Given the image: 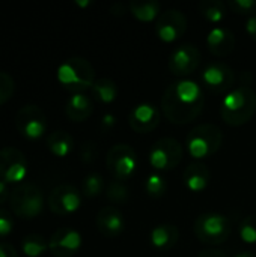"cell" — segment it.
<instances>
[{"instance_id": "obj_1", "label": "cell", "mask_w": 256, "mask_h": 257, "mask_svg": "<svg viewBox=\"0 0 256 257\" xmlns=\"http://www.w3.org/2000/svg\"><path fill=\"white\" fill-rule=\"evenodd\" d=\"M205 93L193 80H178L169 84L161 96V110L167 120L186 125L195 120L204 110Z\"/></svg>"}, {"instance_id": "obj_2", "label": "cell", "mask_w": 256, "mask_h": 257, "mask_svg": "<svg viewBox=\"0 0 256 257\" xmlns=\"http://www.w3.org/2000/svg\"><path fill=\"white\" fill-rule=\"evenodd\" d=\"M256 113V92L249 86H240L231 90L220 104L222 119L231 126L247 123Z\"/></svg>"}, {"instance_id": "obj_3", "label": "cell", "mask_w": 256, "mask_h": 257, "mask_svg": "<svg viewBox=\"0 0 256 257\" xmlns=\"http://www.w3.org/2000/svg\"><path fill=\"white\" fill-rule=\"evenodd\" d=\"M57 81L72 95L83 93L95 83V69L84 57H69L59 65Z\"/></svg>"}, {"instance_id": "obj_4", "label": "cell", "mask_w": 256, "mask_h": 257, "mask_svg": "<svg viewBox=\"0 0 256 257\" xmlns=\"http://www.w3.org/2000/svg\"><path fill=\"white\" fill-rule=\"evenodd\" d=\"M223 143V133L214 123H201L195 126L186 139V146L190 157L204 160L214 155Z\"/></svg>"}, {"instance_id": "obj_5", "label": "cell", "mask_w": 256, "mask_h": 257, "mask_svg": "<svg viewBox=\"0 0 256 257\" xmlns=\"http://www.w3.org/2000/svg\"><path fill=\"white\" fill-rule=\"evenodd\" d=\"M11 211L21 220H33L44 211V196L38 185L26 182L17 185L9 197Z\"/></svg>"}, {"instance_id": "obj_6", "label": "cell", "mask_w": 256, "mask_h": 257, "mask_svg": "<svg viewBox=\"0 0 256 257\" xmlns=\"http://www.w3.org/2000/svg\"><path fill=\"white\" fill-rule=\"evenodd\" d=\"M193 232L202 244L220 245L228 241L232 233V224L228 217L216 212L201 214L195 224Z\"/></svg>"}, {"instance_id": "obj_7", "label": "cell", "mask_w": 256, "mask_h": 257, "mask_svg": "<svg viewBox=\"0 0 256 257\" xmlns=\"http://www.w3.org/2000/svg\"><path fill=\"white\" fill-rule=\"evenodd\" d=\"M106 166L113 179L125 182L133 178L137 170V154L128 145H115L107 152Z\"/></svg>"}, {"instance_id": "obj_8", "label": "cell", "mask_w": 256, "mask_h": 257, "mask_svg": "<svg viewBox=\"0 0 256 257\" xmlns=\"http://www.w3.org/2000/svg\"><path fill=\"white\" fill-rule=\"evenodd\" d=\"M183 146L172 137L157 140L149 151V164L158 172H169L178 167L183 160Z\"/></svg>"}, {"instance_id": "obj_9", "label": "cell", "mask_w": 256, "mask_h": 257, "mask_svg": "<svg viewBox=\"0 0 256 257\" xmlns=\"http://www.w3.org/2000/svg\"><path fill=\"white\" fill-rule=\"evenodd\" d=\"M15 128L27 140H39L47 131V117L35 104L23 105L15 114Z\"/></svg>"}, {"instance_id": "obj_10", "label": "cell", "mask_w": 256, "mask_h": 257, "mask_svg": "<svg viewBox=\"0 0 256 257\" xmlns=\"http://www.w3.org/2000/svg\"><path fill=\"white\" fill-rule=\"evenodd\" d=\"M29 163L26 155L12 146L0 149V179L6 184H18L26 179Z\"/></svg>"}, {"instance_id": "obj_11", "label": "cell", "mask_w": 256, "mask_h": 257, "mask_svg": "<svg viewBox=\"0 0 256 257\" xmlns=\"http://www.w3.org/2000/svg\"><path fill=\"white\" fill-rule=\"evenodd\" d=\"M47 205L50 211L56 215H71L77 212L81 206V193L69 184L57 185L48 194Z\"/></svg>"}, {"instance_id": "obj_12", "label": "cell", "mask_w": 256, "mask_h": 257, "mask_svg": "<svg viewBox=\"0 0 256 257\" xmlns=\"http://www.w3.org/2000/svg\"><path fill=\"white\" fill-rule=\"evenodd\" d=\"M202 84L214 93H223L234 87L235 83V72L234 69L222 62H211L208 63L202 74H201Z\"/></svg>"}, {"instance_id": "obj_13", "label": "cell", "mask_w": 256, "mask_h": 257, "mask_svg": "<svg viewBox=\"0 0 256 257\" xmlns=\"http://www.w3.org/2000/svg\"><path fill=\"white\" fill-rule=\"evenodd\" d=\"M201 51L195 44H181L169 56V71L177 77L190 75L201 65Z\"/></svg>"}, {"instance_id": "obj_14", "label": "cell", "mask_w": 256, "mask_h": 257, "mask_svg": "<svg viewBox=\"0 0 256 257\" xmlns=\"http://www.w3.org/2000/svg\"><path fill=\"white\" fill-rule=\"evenodd\" d=\"M154 29L163 42H175L187 30V17L178 9H167L157 18Z\"/></svg>"}, {"instance_id": "obj_15", "label": "cell", "mask_w": 256, "mask_h": 257, "mask_svg": "<svg viewBox=\"0 0 256 257\" xmlns=\"http://www.w3.org/2000/svg\"><path fill=\"white\" fill-rule=\"evenodd\" d=\"M80 248L81 235L71 227H60L48 241V250L54 257H72L78 253Z\"/></svg>"}, {"instance_id": "obj_16", "label": "cell", "mask_w": 256, "mask_h": 257, "mask_svg": "<svg viewBox=\"0 0 256 257\" xmlns=\"http://www.w3.org/2000/svg\"><path fill=\"white\" fill-rule=\"evenodd\" d=\"M160 110L149 102H142L136 105L128 114L130 128L139 134H146L154 131L160 125Z\"/></svg>"}, {"instance_id": "obj_17", "label": "cell", "mask_w": 256, "mask_h": 257, "mask_svg": "<svg viewBox=\"0 0 256 257\" xmlns=\"http://www.w3.org/2000/svg\"><path fill=\"white\" fill-rule=\"evenodd\" d=\"M97 229L104 238H116L125 229V220L121 211L113 206H104L97 214Z\"/></svg>"}, {"instance_id": "obj_18", "label": "cell", "mask_w": 256, "mask_h": 257, "mask_svg": "<svg viewBox=\"0 0 256 257\" xmlns=\"http://www.w3.org/2000/svg\"><path fill=\"white\" fill-rule=\"evenodd\" d=\"M207 47L211 54L226 57L235 48V35L228 27H214L207 35Z\"/></svg>"}, {"instance_id": "obj_19", "label": "cell", "mask_w": 256, "mask_h": 257, "mask_svg": "<svg viewBox=\"0 0 256 257\" xmlns=\"http://www.w3.org/2000/svg\"><path fill=\"white\" fill-rule=\"evenodd\" d=\"M210 170L204 163H192L183 173V182L192 193H202L210 184Z\"/></svg>"}, {"instance_id": "obj_20", "label": "cell", "mask_w": 256, "mask_h": 257, "mask_svg": "<svg viewBox=\"0 0 256 257\" xmlns=\"http://www.w3.org/2000/svg\"><path fill=\"white\" fill-rule=\"evenodd\" d=\"M92 111H94V102L84 93H74L65 105V113L68 119L72 122L86 120L92 114Z\"/></svg>"}, {"instance_id": "obj_21", "label": "cell", "mask_w": 256, "mask_h": 257, "mask_svg": "<svg viewBox=\"0 0 256 257\" xmlns=\"http://www.w3.org/2000/svg\"><path fill=\"white\" fill-rule=\"evenodd\" d=\"M180 239V230L174 224H160L151 232V244L160 251H167L177 245Z\"/></svg>"}, {"instance_id": "obj_22", "label": "cell", "mask_w": 256, "mask_h": 257, "mask_svg": "<svg viewBox=\"0 0 256 257\" xmlns=\"http://www.w3.org/2000/svg\"><path fill=\"white\" fill-rule=\"evenodd\" d=\"M45 145L54 157L65 158L74 149V139L66 131L57 130V131L48 134V137L45 139Z\"/></svg>"}, {"instance_id": "obj_23", "label": "cell", "mask_w": 256, "mask_h": 257, "mask_svg": "<svg viewBox=\"0 0 256 257\" xmlns=\"http://www.w3.org/2000/svg\"><path fill=\"white\" fill-rule=\"evenodd\" d=\"M161 5L155 0H148V2H131L128 3V12L131 15L143 23H151L157 21V18L161 15Z\"/></svg>"}, {"instance_id": "obj_24", "label": "cell", "mask_w": 256, "mask_h": 257, "mask_svg": "<svg viewBox=\"0 0 256 257\" xmlns=\"http://www.w3.org/2000/svg\"><path fill=\"white\" fill-rule=\"evenodd\" d=\"M92 96L101 104H110L118 96V86L110 78H98L91 87Z\"/></svg>"}, {"instance_id": "obj_25", "label": "cell", "mask_w": 256, "mask_h": 257, "mask_svg": "<svg viewBox=\"0 0 256 257\" xmlns=\"http://www.w3.org/2000/svg\"><path fill=\"white\" fill-rule=\"evenodd\" d=\"M199 12L201 15L213 24H217L223 21L228 15V8L223 2L220 0H204L199 3Z\"/></svg>"}, {"instance_id": "obj_26", "label": "cell", "mask_w": 256, "mask_h": 257, "mask_svg": "<svg viewBox=\"0 0 256 257\" xmlns=\"http://www.w3.org/2000/svg\"><path fill=\"white\" fill-rule=\"evenodd\" d=\"M48 250V242L44 236L32 233L23 238L21 241V251L27 257H41Z\"/></svg>"}, {"instance_id": "obj_27", "label": "cell", "mask_w": 256, "mask_h": 257, "mask_svg": "<svg viewBox=\"0 0 256 257\" xmlns=\"http://www.w3.org/2000/svg\"><path fill=\"white\" fill-rule=\"evenodd\" d=\"M104 191V179L100 173H89L81 182V194L88 199L98 197Z\"/></svg>"}, {"instance_id": "obj_28", "label": "cell", "mask_w": 256, "mask_h": 257, "mask_svg": "<svg viewBox=\"0 0 256 257\" xmlns=\"http://www.w3.org/2000/svg\"><path fill=\"white\" fill-rule=\"evenodd\" d=\"M145 190L149 197L160 199L167 191V182L163 175H160L158 172H154V173L148 175V178L145 181Z\"/></svg>"}, {"instance_id": "obj_29", "label": "cell", "mask_w": 256, "mask_h": 257, "mask_svg": "<svg viewBox=\"0 0 256 257\" xmlns=\"http://www.w3.org/2000/svg\"><path fill=\"white\" fill-rule=\"evenodd\" d=\"M106 197L107 200H110L112 203H116V205H124L128 197H130V193H128V188L124 182L121 181H116L113 179L107 188H106Z\"/></svg>"}, {"instance_id": "obj_30", "label": "cell", "mask_w": 256, "mask_h": 257, "mask_svg": "<svg viewBox=\"0 0 256 257\" xmlns=\"http://www.w3.org/2000/svg\"><path fill=\"white\" fill-rule=\"evenodd\" d=\"M240 238L246 244H256V214L243 220L240 224Z\"/></svg>"}, {"instance_id": "obj_31", "label": "cell", "mask_w": 256, "mask_h": 257, "mask_svg": "<svg viewBox=\"0 0 256 257\" xmlns=\"http://www.w3.org/2000/svg\"><path fill=\"white\" fill-rule=\"evenodd\" d=\"M15 90V83L12 80V77L8 72L0 71V105L6 104Z\"/></svg>"}, {"instance_id": "obj_32", "label": "cell", "mask_w": 256, "mask_h": 257, "mask_svg": "<svg viewBox=\"0 0 256 257\" xmlns=\"http://www.w3.org/2000/svg\"><path fill=\"white\" fill-rule=\"evenodd\" d=\"M228 8L238 15H255L256 0H229Z\"/></svg>"}, {"instance_id": "obj_33", "label": "cell", "mask_w": 256, "mask_h": 257, "mask_svg": "<svg viewBox=\"0 0 256 257\" xmlns=\"http://www.w3.org/2000/svg\"><path fill=\"white\" fill-rule=\"evenodd\" d=\"M14 230V218L6 209H0V238H6Z\"/></svg>"}, {"instance_id": "obj_34", "label": "cell", "mask_w": 256, "mask_h": 257, "mask_svg": "<svg viewBox=\"0 0 256 257\" xmlns=\"http://www.w3.org/2000/svg\"><path fill=\"white\" fill-rule=\"evenodd\" d=\"M97 155H98V149H97L94 142H86V143L81 145V148H80V160L83 163L91 164L92 161H95Z\"/></svg>"}, {"instance_id": "obj_35", "label": "cell", "mask_w": 256, "mask_h": 257, "mask_svg": "<svg viewBox=\"0 0 256 257\" xmlns=\"http://www.w3.org/2000/svg\"><path fill=\"white\" fill-rule=\"evenodd\" d=\"M0 257H18V251L9 242H0Z\"/></svg>"}, {"instance_id": "obj_36", "label": "cell", "mask_w": 256, "mask_h": 257, "mask_svg": "<svg viewBox=\"0 0 256 257\" xmlns=\"http://www.w3.org/2000/svg\"><path fill=\"white\" fill-rule=\"evenodd\" d=\"M115 123H116V117L113 116V114H110V113H107V114H104L103 117H101V130L106 133V131H109V130H112L113 126H115Z\"/></svg>"}, {"instance_id": "obj_37", "label": "cell", "mask_w": 256, "mask_h": 257, "mask_svg": "<svg viewBox=\"0 0 256 257\" xmlns=\"http://www.w3.org/2000/svg\"><path fill=\"white\" fill-rule=\"evenodd\" d=\"M12 190L9 188V184H6L5 181L0 179V205H3L6 200H9Z\"/></svg>"}, {"instance_id": "obj_38", "label": "cell", "mask_w": 256, "mask_h": 257, "mask_svg": "<svg viewBox=\"0 0 256 257\" xmlns=\"http://www.w3.org/2000/svg\"><path fill=\"white\" fill-rule=\"evenodd\" d=\"M246 32H247V35L253 41H256V14L247 18V21H246Z\"/></svg>"}, {"instance_id": "obj_39", "label": "cell", "mask_w": 256, "mask_h": 257, "mask_svg": "<svg viewBox=\"0 0 256 257\" xmlns=\"http://www.w3.org/2000/svg\"><path fill=\"white\" fill-rule=\"evenodd\" d=\"M198 257H228L225 253L219 251V250H204L201 251Z\"/></svg>"}, {"instance_id": "obj_40", "label": "cell", "mask_w": 256, "mask_h": 257, "mask_svg": "<svg viewBox=\"0 0 256 257\" xmlns=\"http://www.w3.org/2000/svg\"><path fill=\"white\" fill-rule=\"evenodd\" d=\"M234 257H256V254L252 251H241V253H237Z\"/></svg>"}, {"instance_id": "obj_41", "label": "cell", "mask_w": 256, "mask_h": 257, "mask_svg": "<svg viewBox=\"0 0 256 257\" xmlns=\"http://www.w3.org/2000/svg\"><path fill=\"white\" fill-rule=\"evenodd\" d=\"M75 5H77V6L84 8V6H89V5H91V2H89V0H86V2H78V0H77V2H75Z\"/></svg>"}]
</instances>
